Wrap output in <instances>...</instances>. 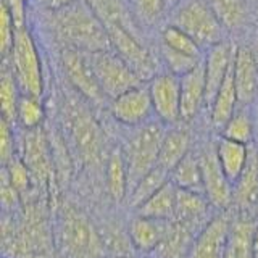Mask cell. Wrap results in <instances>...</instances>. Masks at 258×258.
<instances>
[{
  "label": "cell",
  "mask_w": 258,
  "mask_h": 258,
  "mask_svg": "<svg viewBox=\"0 0 258 258\" xmlns=\"http://www.w3.org/2000/svg\"><path fill=\"white\" fill-rule=\"evenodd\" d=\"M53 26L64 47L86 53L111 50L108 31L89 4L78 2L53 12Z\"/></svg>",
  "instance_id": "cell-1"
},
{
  "label": "cell",
  "mask_w": 258,
  "mask_h": 258,
  "mask_svg": "<svg viewBox=\"0 0 258 258\" xmlns=\"http://www.w3.org/2000/svg\"><path fill=\"white\" fill-rule=\"evenodd\" d=\"M133 133L127 137L123 153L127 165L129 190L158 163L160 147L166 131V124L158 118H153L137 127H131ZM129 194V192H127Z\"/></svg>",
  "instance_id": "cell-2"
},
{
  "label": "cell",
  "mask_w": 258,
  "mask_h": 258,
  "mask_svg": "<svg viewBox=\"0 0 258 258\" xmlns=\"http://www.w3.org/2000/svg\"><path fill=\"white\" fill-rule=\"evenodd\" d=\"M169 24L187 32L204 50L223 42L228 31L207 0H181L169 12Z\"/></svg>",
  "instance_id": "cell-3"
},
{
  "label": "cell",
  "mask_w": 258,
  "mask_h": 258,
  "mask_svg": "<svg viewBox=\"0 0 258 258\" xmlns=\"http://www.w3.org/2000/svg\"><path fill=\"white\" fill-rule=\"evenodd\" d=\"M63 102V118L73 144L86 163H95L100 157L103 134L99 123L89 113L83 100L76 97H64Z\"/></svg>",
  "instance_id": "cell-4"
},
{
  "label": "cell",
  "mask_w": 258,
  "mask_h": 258,
  "mask_svg": "<svg viewBox=\"0 0 258 258\" xmlns=\"http://www.w3.org/2000/svg\"><path fill=\"white\" fill-rule=\"evenodd\" d=\"M10 64L13 68L15 78L18 81L23 94L42 97L44 92V75L42 63L37 50L36 40L26 24L16 26L15 42L12 48Z\"/></svg>",
  "instance_id": "cell-5"
},
{
  "label": "cell",
  "mask_w": 258,
  "mask_h": 258,
  "mask_svg": "<svg viewBox=\"0 0 258 258\" xmlns=\"http://www.w3.org/2000/svg\"><path fill=\"white\" fill-rule=\"evenodd\" d=\"M89 58H91V64L102 91L110 100L129 89L145 83L113 48L89 53Z\"/></svg>",
  "instance_id": "cell-6"
},
{
  "label": "cell",
  "mask_w": 258,
  "mask_h": 258,
  "mask_svg": "<svg viewBox=\"0 0 258 258\" xmlns=\"http://www.w3.org/2000/svg\"><path fill=\"white\" fill-rule=\"evenodd\" d=\"M105 28L108 31L111 48L139 75L142 81L147 83L157 75L155 56L141 42L137 32L119 24H105Z\"/></svg>",
  "instance_id": "cell-7"
},
{
  "label": "cell",
  "mask_w": 258,
  "mask_h": 258,
  "mask_svg": "<svg viewBox=\"0 0 258 258\" xmlns=\"http://www.w3.org/2000/svg\"><path fill=\"white\" fill-rule=\"evenodd\" d=\"M61 244L70 258H99L102 242L84 215L68 210L61 220Z\"/></svg>",
  "instance_id": "cell-8"
},
{
  "label": "cell",
  "mask_w": 258,
  "mask_h": 258,
  "mask_svg": "<svg viewBox=\"0 0 258 258\" xmlns=\"http://www.w3.org/2000/svg\"><path fill=\"white\" fill-rule=\"evenodd\" d=\"M61 67L70 84L81 94L83 99L95 105L103 103L105 99H108L95 76L89 53L64 47L61 52Z\"/></svg>",
  "instance_id": "cell-9"
},
{
  "label": "cell",
  "mask_w": 258,
  "mask_h": 258,
  "mask_svg": "<svg viewBox=\"0 0 258 258\" xmlns=\"http://www.w3.org/2000/svg\"><path fill=\"white\" fill-rule=\"evenodd\" d=\"M155 116L166 126L181 121V76L158 71L147 81Z\"/></svg>",
  "instance_id": "cell-10"
},
{
  "label": "cell",
  "mask_w": 258,
  "mask_h": 258,
  "mask_svg": "<svg viewBox=\"0 0 258 258\" xmlns=\"http://www.w3.org/2000/svg\"><path fill=\"white\" fill-rule=\"evenodd\" d=\"M202 174H204V192L215 208L226 210L234 200V185L224 174L216 155L215 142H207L199 150Z\"/></svg>",
  "instance_id": "cell-11"
},
{
  "label": "cell",
  "mask_w": 258,
  "mask_h": 258,
  "mask_svg": "<svg viewBox=\"0 0 258 258\" xmlns=\"http://www.w3.org/2000/svg\"><path fill=\"white\" fill-rule=\"evenodd\" d=\"M110 111L111 116L126 127H137L153 119L155 111L149 86L144 83L111 99Z\"/></svg>",
  "instance_id": "cell-12"
},
{
  "label": "cell",
  "mask_w": 258,
  "mask_h": 258,
  "mask_svg": "<svg viewBox=\"0 0 258 258\" xmlns=\"http://www.w3.org/2000/svg\"><path fill=\"white\" fill-rule=\"evenodd\" d=\"M21 160L26 163L34 181L47 182L52 177V145L42 127L23 129Z\"/></svg>",
  "instance_id": "cell-13"
},
{
  "label": "cell",
  "mask_w": 258,
  "mask_h": 258,
  "mask_svg": "<svg viewBox=\"0 0 258 258\" xmlns=\"http://www.w3.org/2000/svg\"><path fill=\"white\" fill-rule=\"evenodd\" d=\"M232 221L228 215L212 216L194 240L189 258H224Z\"/></svg>",
  "instance_id": "cell-14"
},
{
  "label": "cell",
  "mask_w": 258,
  "mask_h": 258,
  "mask_svg": "<svg viewBox=\"0 0 258 258\" xmlns=\"http://www.w3.org/2000/svg\"><path fill=\"white\" fill-rule=\"evenodd\" d=\"M232 75L239 105L255 103L258 92V63L248 45H237L234 48Z\"/></svg>",
  "instance_id": "cell-15"
},
{
  "label": "cell",
  "mask_w": 258,
  "mask_h": 258,
  "mask_svg": "<svg viewBox=\"0 0 258 258\" xmlns=\"http://www.w3.org/2000/svg\"><path fill=\"white\" fill-rule=\"evenodd\" d=\"M234 48L236 47H231L229 42L223 40V42H218L205 50V56H204L205 81H207L205 105L208 108L231 70V64L234 60Z\"/></svg>",
  "instance_id": "cell-16"
},
{
  "label": "cell",
  "mask_w": 258,
  "mask_h": 258,
  "mask_svg": "<svg viewBox=\"0 0 258 258\" xmlns=\"http://www.w3.org/2000/svg\"><path fill=\"white\" fill-rule=\"evenodd\" d=\"M210 207L213 205L210 204L205 194L177 187L174 221L187 226L189 229L199 234V231L212 220L210 218Z\"/></svg>",
  "instance_id": "cell-17"
},
{
  "label": "cell",
  "mask_w": 258,
  "mask_h": 258,
  "mask_svg": "<svg viewBox=\"0 0 258 258\" xmlns=\"http://www.w3.org/2000/svg\"><path fill=\"white\" fill-rule=\"evenodd\" d=\"M207 100L205 67L202 61L197 68L181 76V121L190 123L200 113Z\"/></svg>",
  "instance_id": "cell-18"
},
{
  "label": "cell",
  "mask_w": 258,
  "mask_h": 258,
  "mask_svg": "<svg viewBox=\"0 0 258 258\" xmlns=\"http://www.w3.org/2000/svg\"><path fill=\"white\" fill-rule=\"evenodd\" d=\"M171 223L173 221L153 220V218L136 215L127 228L129 242H131L137 252L149 255L165 239Z\"/></svg>",
  "instance_id": "cell-19"
},
{
  "label": "cell",
  "mask_w": 258,
  "mask_h": 258,
  "mask_svg": "<svg viewBox=\"0 0 258 258\" xmlns=\"http://www.w3.org/2000/svg\"><path fill=\"white\" fill-rule=\"evenodd\" d=\"M234 199L242 218L253 220L258 215V150L250 152L245 171L234 185Z\"/></svg>",
  "instance_id": "cell-20"
},
{
  "label": "cell",
  "mask_w": 258,
  "mask_h": 258,
  "mask_svg": "<svg viewBox=\"0 0 258 258\" xmlns=\"http://www.w3.org/2000/svg\"><path fill=\"white\" fill-rule=\"evenodd\" d=\"M215 145H216V155L218 160H220V165L224 174L228 176V179L232 182V185H236V182L240 179V176L244 174L248 165L250 160L248 145L226 139L223 136H220V139L215 142Z\"/></svg>",
  "instance_id": "cell-21"
},
{
  "label": "cell",
  "mask_w": 258,
  "mask_h": 258,
  "mask_svg": "<svg viewBox=\"0 0 258 258\" xmlns=\"http://www.w3.org/2000/svg\"><path fill=\"white\" fill-rule=\"evenodd\" d=\"M190 144H192L190 134L187 133L185 127H181L177 124L166 126L157 165L166 169L168 173H171L176 168V165L192 150Z\"/></svg>",
  "instance_id": "cell-22"
},
{
  "label": "cell",
  "mask_w": 258,
  "mask_h": 258,
  "mask_svg": "<svg viewBox=\"0 0 258 258\" xmlns=\"http://www.w3.org/2000/svg\"><path fill=\"white\" fill-rule=\"evenodd\" d=\"M197 232L177 221H173L160 245L147 256L150 258H189Z\"/></svg>",
  "instance_id": "cell-23"
},
{
  "label": "cell",
  "mask_w": 258,
  "mask_h": 258,
  "mask_svg": "<svg viewBox=\"0 0 258 258\" xmlns=\"http://www.w3.org/2000/svg\"><path fill=\"white\" fill-rule=\"evenodd\" d=\"M176 200H177V187L169 179L160 190H157L141 207L136 208V215L153 218V220L174 221Z\"/></svg>",
  "instance_id": "cell-24"
},
{
  "label": "cell",
  "mask_w": 258,
  "mask_h": 258,
  "mask_svg": "<svg viewBox=\"0 0 258 258\" xmlns=\"http://www.w3.org/2000/svg\"><path fill=\"white\" fill-rule=\"evenodd\" d=\"M237 107H239V97H237L236 83H234V75H232V64H231L228 76H226L223 86L216 92L212 105H210V119H212L213 127L221 131V127L232 116V113L237 110Z\"/></svg>",
  "instance_id": "cell-25"
},
{
  "label": "cell",
  "mask_w": 258,
  "mask_h": 258,
  "mask_svg": "<svg viewBox=\"0 0 258 258\" xmlns=\"http://www.w3.org/2000/svg\"><path fill=\"white\" fill-rule=\"evenodd\" d=\"M221 136L226 139L250 145L255 141V111L250 105H239L232 116L221 127Z\"/></svg>",
  "instance_id": "cell-26"
},
{
  "label": "cell",
  "mask_w": 258,
  "mask_h": 258,
  "mask_svg": "<svg viewBox=\"0 0 258 258\" xmlns=\"http://www.w3.org/2000/svg\"><path fill=\"white\" fill-rule=\"evenodd\" d=\"M169 179L179 189L194 190V192H204V174H202L200 155L197 152H189L176 168L169 173Z\"/></svg>",
  "instance_id": "cell-27"
},
{
  "label": "cell",
  "mask_w": 258,
  "mask_h": 258,
  "mask_svg": "<svg viewBox=\"0 0 258 258\" xmlns=\"http://www.w3.org/2000/svg\"><path fill=\"white\" fill-rule=\"evenodd\" d=\"M107 189L115 202H121L129 192V174L123 149H113L107 160Z\"/></svg>",
  "instance_id": "cell-28"
},
{
  "label": "cell",
  "mask_w": 258,
  "mask_h": 258,
  "mask_svg": "<svg viewBox=\"0 0 258 258\" xmlns=\"http://www.w3.org/2000/svg\"><path fill=\"white\" fill-rule=\"evenodd\" d=\"M256 226L253 220L239 218L232 223L229 231L228 245H226L224 258H253L252 253V239Z\"/></svg>",
  "instance_id": "cell-29"
},
{
  "label": "cell",
  "mask_w": 258,
  "mask_h": 258,
  "mask_svg": "<svg viewBox=\"0 0 258 258\" xmlns=\"http://www.w3.org/2000/svg\"><path fill=\"white\" fill-rule=\"evenodd\" d=\"M21 89L8 60H4L2 78H0V102H2V118L16 124V111L21 99Z\"/></svg>",
  "instance_id": "cell-30"
},
{
  "label": "cell",
  "mask_w": 258,
  "mask_h": 258,
  "mask_svg": "<svg viewBox=\"0 0 258 258\" xmlns=\"http://www.w3.org/2000/svg\"><path fill=\"white\" fill-rule=\"evenodd\" d=\"M226 29L234 31L248 23L250 10L247 0H207Z\"/></svg>",
  "instance_id": "cell-31"
},
{
  "label": "cell",
  "mask_w": 258,
  "mask_h": 258,
  "mask_svg": "<svg viewBox=\"0 0 258 258\" xmlns=\"http://www.w3.org/2000/svg\"><path fill=\"white\" fill-rule=\"evenodd\" d=\"M103 24H119L137 32L136 23L123 0H86Z\"/></svg>",
  "instance_id": "cell-32"
},
{
  "label": "cell",
  "mask_w": 258,
  "mask_h": 258,
  "mask_svg": "<svg viewBox=\"0 0 258 258\" xmlns=\"http://www.w3.org/2000/svg\"><path fill=\"white\" fill-rule=\"evenodd\" d=\"M168 181H169V173L166 169L157 165L153 169H150V171L145 174L131 190H129V194H127L129 205H131L134 210L137 207H141L145 200L150 199L157 190H160Z\"/></svg>",
  "instance_id": "cell-33"
},
{
  "label": "cell",
  "mask_w": 258,
  "mask_h": 258,
  "mask_svg": "<svg viewBox=\"0 0 258 258\" xmlns=\"http://www.w3.org/2000/svg\"><path fill=\"white\" fill-rule=\"evenodd\" d=\"M44 119L45 108L40 97L21 94L18 111H16V124H20L23 129H37L42 127Z\"/></svg>",
  "instance_id": "cell-34"
},
{
  "label": "cell",
  "mask_w": 258,
  "mask_h": 258,
  "mask_svg": "<svg viewBox=\"0 0 258 258\" xmlns=\"http://www.w3.org/2000/svg\"><path fill=\"white\" fill-rule=\"evenodd\" d=\"M161 44L174 48L177 52H182L185 55L197 56V58H204L205 50L202 48L196 40H194L187 32H184L174 24H168V26L161 31Z\"/></svg>",
  "instance_id": "cell-35"
},
{
  "label": "cell",
  "mask_w": 258,
  "mask_h": 258,
  "mask_svg": "<svg viewBox=\"0 0 258 258\" xmlns=\"http://www.w3.org/2000/svg\"><path fill=\"white\" fill-rule=\"evenodd\" d=\"M160 58L165 63L166 71L173 73V75H177V76L187 75L189 71L197 68L199 64L204 61V58H197V56H190L182 52H177L174 48L168 47L165 44L160 45Z\"/></svg>",
  "instance_id": "cell-36"
},
{
  "label": "cell",
  "mask_w": 258,
  "mask_h": 258,
  "mask_svg": "<svg viewBox=\"0 0 258 258\" xmlns=\"http://www.w3.org/2000/svg\"><path fill=\"white\" fill-rule=\"evenodd\" d=\"M15 32H16V23L13 20L10 7H8L5 0H2V5H0V52H2L4 60H8L12 55Z\"/></svg>",
  "instance_id": "cell-37"
},
{
  "label": "cell",
  "mask_w": 258,
  "mask_h": 258,
  "mask_svg": "<svg viewBox=\"0 0 258 258\" xmlns=\"http://www.w3.org/2000/svg\"><path fill=\"white\" fill-rule=\"evenodd\" d=\"M166 0H134V15L145 26H155L165 15Z\"/></svg>",
  "instance_id": "cell-38"
},
{
  "label": "cell",
  "mask_w": 258,
  "mask_h": 258,
  "mask_svg": "<svg viewBox=\"0 0 258 258\" xmlns=\"http://www.w3.org/2000/svg\"><path fill=\"white\" fill-rule=\"evenodd\" d=\"M7 168L8 171V176H10V179L13 182V185L16 189H18V192L23 194L24 192H29L31 185H32V181H34V177H32L29 168L26 166V163L21 160V157H13L10 161H8L7 165H4Z\"/></svg>",
  "instance_id": "cell-39"
},
{
  "label": "cell",
  "mask_w": 258,
  "mask_h": 258,
  "mask_svg": "<svg viewBox=\"0 0 258 258\" xmlns=\"http://www.w3.org/2000/svg\"><path fill=\"white\" fill-rule=\"evenodd\" d=\"M10 121L2 118L0 123V157H2V163L7 165L15 157V131Z\"/></svg>",
  "instance_id": "cell-40"
},
{
  "label": "cell",
  "mask_w": 258,
  "mask_h": 258,
  "mask_svg": "<svg viewBox=\"0 0 258 258\" xmlns=\"http://www.w3.org/2000/svg\"><path fill=\"white\" fill-rule=\"evenodd\" d=\"M0 194H2V204H4L5 208H15L16 205L20 204L21 194L13 185L5 166L2 169V189H0Z\"/></svg>",
  "instance_id": "cell-41"
},
{
  "label": "cell",
  "mask_w": 258,
  "mask_h": 258,
  "mask_svg": "<svg viewBox=\"0 0 258 258\" xmlns=\"http://www.w3.org/2000/svg\"><path fill=\"white\" fill-rule=\"evenodd\" d=\"M5 2L10 7L16 26H23L26 21V2L24 0H5Z\"/></svg>",
  "instance_id": "cell-42"
},
{
  "label": "cell",
  "mask_w": 258,
  "mask_h": 258,
  "mask_svg": "<svg viewBox=\"0 0 258 258\" xmlns=\"http://www.w3.org/2000/svg\"><path fill=\"white\" fill-rule=\"evenodd\" d=\"M78 0H47L48 4V8H50L52 12L55 10H61V8H67L73 4H76Z\"/></svg>",
  "instance_id": "cell-43"
},
{
  "label": "cell",
  "mask_w": 258,
  "mask_h": 258,
  "mask_svg": "<svg viewBox=\"0 0 258 258\" xmlns=\"http://www.w3.org/2000/svg\"><path fill=\"white\" fill-rule=\"evenodd\" d=\"M250 50H252V53H253V56H255V60H256V63H258V31L255 32V36L252 37V42H250Z\"/></svg>",
  "instance_id": "cell-44"
},
{
  "label": "cell",
  "mask_w": 258,
  "mask_h": 258,
  "mask_svg": "<svg viewBox=\"0 0 258 258\" xmlns=\"http://www.w3.org/2000/svg\"><path fill=\"white\" fill-rule=\"evenodd\" d=\"M252 253L253 258H258V226L253 231V239H252Z\"/></svg>",
  "instance_id": "cell-45"
},
{
  "label": "cell",
  "mask_w": 258,
  "mask_h": 258,
  "mask_svg": "<svg viewBox=\"0 0 258 258\" xmlns=\"http://www.w3.org/2000/svg\"><path fill=\"white\" fill-rule=\"evenodd\" d=\"M255 111V142L258 144V105L253 108Z\"/></svg>",
  "instance_id": "cell-46"
},
{
  "label": "cell",
  "mask_w": 258,
  "mask_h": 258,
  "mask_svg": "<svg viewBox=\"0 0 258 258\" xmlns=\"http://www.w3.org/2000/svg\"><path fill=\"white\" fill-rule=\"evenodd\" d=\"M179 2H181V0H166V10H168V12H171L173 8H174L177 4H179Z\"/></svg>",
  "instance_id": "cell-47"
},
{
  "label": "cell",
  "mask_w": 258,
  "mask_h": 258,
  "mask_svg": "<svg viewBox=\"0 0 258 258\" xmlns=\"http://www.w3.org/2000/svg\"><path fill=\"white\" fill-rule=\"evenodd\" d=\"M255 103L258 105V92H256V100H255Z\"/></svg>",
  "instance_id": "cell-48"
},
{
  "label": "cell",
  "mask_w": 258,
  "mask_h": 258,
  "mask_svg": "<svg viewBox=\"0 0 258 258\" xmlns=\"http://www.w3.org/2000/svg\"><path fill=\"white\" fill-rule=\"evenodd\" d=\"M118 258H129V256H118Z\"/></svg>",
  "instance_id": "cell-49"
},
{
  "label": "cell",
  "mask_w": 258,
  "mask_h": 258,
  "mask_svg": "<svg viewBox=\"0 0 258 258\" xmlns=\"http://www.w3.org/2000/svg\"><path fill=\"white\" fill-rule=\"evenodd\" d=\"M24 2H28V0H24Z\"/></svg>",
  "instance_id": "cell-50"
}]
</instances>
